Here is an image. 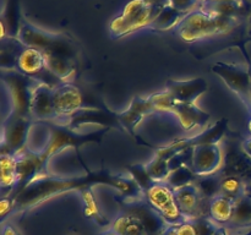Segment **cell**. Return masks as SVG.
Listing matches in <instances>:
<instances>
[{
  "label": "cell",
  "instance_id": "8fae6325",
  "mask_svg": "<svg viewBox=\"0 0 251 235\" xmlns=\"http://www.w3.org/2000/svg\"><path fill=\"white\" fill-rule=\"evenodd\" d=\"M53 95L59 120L73 118L76 113L88 109L80 88L73 82H64L54 87Z\"/></svg>",
  "mask_w": 251,
  "mask_h": 235
},
{
  "label": "cell",
  "instance_id": "cb8c5ba5",
  "mask_svg": "<svg viewBox=\"0 0 251 235\" xmlns=\"http://www.w3.org/2000/svg\"><path fill=\"white\" fill-rule=\"evenodd\" d=\"M195 173L193 169H190L186 165H179L176 169L171 171L168 179L166 183L171 186L173 190L181 188V186L189 185V184H194L193 181L195 180Z\"/></svg>",
  "mask_w": 251,
  "mask_h": 235
},
{
  "label": "cell",
  "instance_id": "f546056e",
  "mask_svg": "<svg viewBox=\"0 0 251 235\" xmlns=\"http://www.w3.org/2000/svg\"><path fill=\"white\" fill-rule=\"evenodd\" d=\"M242 148L243 151H244V153L247 154L249 158H251V137H249V139H247L244 142H243Z\"/></svg>",
  "mask_w": 251,
  "mask_h": 235
},
{
  "label": "cell",
  "instance_id": "4316f807",
  "mask_svg": "<svg viewBox=\"0 0 251 235\" xmlns=\"http://www.w3.org/2000/svg\"><path fill=\"white\" fill-rule=\"evenodd\" d=\"M199 228H200L199 225H195L186 220L181 224L171 225L166 230L164 235H200L201 233L199 232Z\"/></svg>",
  "mask_w": 251,
  "mask_h": 235
},
{
  "label": "cell",
  "instance_id": "9c48e42d",
  "mask_svg": "<svg viewBox=\"0 0 251 235\" xmlns=\"http://www.w3.org/2000/svg\"><path fill=\"white\" fill-rule=\"evenodd\" d=\"M227 122L228 121L226 119H221L220 121H217L215 125L198 134L196 136L190 137V139L179 140V141L159 149L156 154L171 162L174 157L189 148H194V147L200 146V144H218V142L222 140L223 135L227 130Z\"/></svg>",
  "mask_w": 251,
  "mask_h": 235
},
{
  "label": "cell",
  "instance_id": "7c38bea8",
  "mask_svg": "<svg viewBox=\"0 0 251 235\" xmlns=\"http://www.w3.org/2000/svg\"><path fill=\"white\" fill-rule=\"evenodd\" d=\"M223 153L218 144H200L194 147L191 169L196 176L212 175L222 166Z\"/></svg>",
  "mask_w": 251,
  "mask_h": 235
},
{
  "label": "cell",
  "instance_id": "d4e9b609",
  "mask_svg": "<svg viewBox=\"0 0 251 235\" xmlns=\"http://www.w3.org/2000/svg\"><path fill=\"white\" fill-rule=\"evenodd\" d=\"M195 185L200 190L203 197H215L216 195L221 193V178L215 175L200 176L195 181Z\"/></svg>",
  "mask_w": 251,
  "mask_h": 235
},
{
  "label": "cell",
  "instance_id": "277c9868",
  "mask_svg": "<svg viewBox=\"0 0 251 235\" xmlns=\"http://www.w3.org/2000/svg\"><path fill=\"white\" fill-rule=\"evenodd\" d=\"M149 98L154 110H164L174 114L178 118L181 127L186 131L202 129L210 122V114L203 112L194 103H185L176 99L168 91L164 90L162 92L154 93Z\"/></svg>",
  "mask_w": 251,
  "mask_h": 235
},
{
  "label": "cell",
  "instance_id": "d6a6232c",
  "mask_svg": "<svg viewBox=\"0 0 251 235\" xmlns=\"http://www.w3.org/2000/svg\"><path fill=\"white\" fill-rule=\"evenodd\" d=\"M249 54H250V58H251V43H250V46H249Z\"/></svg>",
  "mask_w": 251,
  "mask_h": 235
},
{
  "label": "cell",
  "instance_id": "4dcf8cb0",
  "mask_svg": "<svg viewBox=\"0 0 251 235\" xmlns=\"http://www.w3.org/2000/svg\"><path fill=\"white\" fill-rule=\"evenodd\" d=\"M2 235H19V234L15 232V229L11 227V225H6V227H4V229H2Z\"/></svg>",
  "mask_w": 251,
  "mask_h": 235
},
{
  "label": "cell",
  "instance_id": "836d02e7",
  "mask_svg": "<svg viewBox=\"0 0 251 235\" xmlns=\"http://www.w3.org/2000/svg\"><path fill=\"white\" fill-rule=\"evenodd\" d=\"M198 1H202V0H198Z\"/></svg>",
  "mask_w": 251,
  "mask_h": 235
},
{
  "label": "cell",
  "instance_id": "3957f363",
  "mask_svg": "<svg viewBox=\"0 0 251 235\" xmlns=\"http://www.w3.org/2000/svg\"><path fill=\"white\" fill-rule=\"evenodd\" d=\"M164 6L154 5L149 0H131L122 15L110 22V36L120 38L141 28H147Z\"/></svg>",
  "mask_w": 251,
  "mask_h": 235
},
{
  "label": "cell",
  "instance_id": "1f68e13d",
  "mask_svg": "<svg viewBox=\"0 0 251 235\" xmlns=\"http://www.w3.org/2000/svg\"><path fill=\"white\" fill-rule=\"evenodd\" d=\"M249 113H250V115H249V121H248V126H249V131L251 134V110H249Z\"/></svg>",
  "mask_w": 251,
  "mask_h": 235
},
{
  "label": "cell",
  "instance_id": "ffe728a7",
  "mask_svg": "<svg viewBox=\"0 0 251 235\" xmlns=\"http://www.w3.org/2000/svg\"><path fill=\"white\" fill-rule=\"evenodd\" d=\"M0 186L1 188H16L19 183L17 154H1L0 157Z\"/></svg>",
  "mask_w": 251,
  "mask_h": 235
},
{
  "label": "cell",
  "instance_id": "f1b7e54d",
  "mask_svg": "<svg viewBox=\"0 0 251 235\" xmlns=\"http://www.w3.org/2000/svg\"><path fill=\"white\" fill-rule=\"evenodd\" d=\"M11 206H12V198L4 196L1 202H0V212H1L2 217H5V214H6L7 211H10Z\"/></svg>",
  "mask_w": 251,
  "mask_h": 235
},
{
  "label": "cell",
  "instance_id": "2e32d148",
  "mask_svg": "<svg viewBox=\"0 0 251 235\" xmlns=\"http://www.w3.org/2000/svg\"><path fill=\"white\" fill-rule=\"evenodd\" d=\"M174 195H176V203H178L181 213L186 218L195 217L199 208H200L201 198L203 197L195 183L176 188Z\"/></svg>",
  "mask_w": 251,
  "mask_h": 235
},
{
  "label": "cell",
  "instance_id": "9a60e30c",
  "mask_svg": "<svg viewBox=\"0 0 251 235\" xmlns=\"http://www.w3.org/2000/svg\"><path fill=\"white\" fill-rule=\"evenodd\" d=\"M153 107L151 104L150 98H141V97H135L134 99L130 103L129 108L125 112L120 113L117 115V119L130 134H134L136 130L137 125L141 122V120L153 112Z\"/></svg>",
  "mask_w": 251,
  "mask_h": 235
},
{
  "label": "cell",
  "instance_id": "8992f818",
  "mask_svg": "<svg viewBox=\"0 0 251 235\" xmlns=\"http://www.w3.org/2000/svg\"><path fill=\"white\" fill-rule=\"evenodd\" d=\"M14 70L53 88L60 83H64L48 70L44 54L38 49L31 48V47L22 46L15 61Z\"/></svg>",
  "mask_w": 251,
  "mask_h": 235
},
{
  "label": "cell",
  "instance_id": "e575fe53",
  "mask_svg": "<svg viewBox=\"0 0 251 235\" xmlns=\"http://www.w3.org/2000/svg\"><path fill=\"white\" fill-rule=\"evenodd\" d=\"M249 1H251V0H249Z\"/></svg>",
  "mask_w": 251,
  "mask_h": 235
},
{
  "label": "cell",
  "instance_id": "30bf717a",
  "mask_svg": "<svg viewBox=\"0 0 251 235\" xmlns=\"http://www.w3.org/2000/svg\"><path fill=\"white\" fill-rule=\"evenodd\" d=\"M31 124V118L15 117L11 114L2 121L1 154H16L26 148Z\"/></svg>",
  "mask_w": 251,
  "mask_h": 235
},
{
  "label": "cell",
  "instance_id": "ba28073f",
  "mask_svg": "<svg viewBox=\"0 0 251 235\" xmlns=\"http://www.w3.org/2000/svg\"><path fill=\"white\" fill-rule=\"evenodd\" d=\"M213 73L220 76L232 92L243 100L251 110V75L244 66L229 63H216L212 66Z\"/></svg>",
  "mask_w": 251,
  "mask_h": 235
},
{
  "label": "cell",
  "instance_id": "603a6c76",
  "mask_svg": "<svg viewBox=\"0 0 251 235\" xmlns=\"http://www.w3.org/2000/svg\"><path fill=\"white\" fill-rule=\"evenodd\" d=\"M247 192V185L240 176L228 175L221 179V193L238 200Z\"/></svg>",
  "mask_w": 251,
  "mask_h": 235
},
{
  "label": "cell",
  "instance_id": "5bb4252c",
  "mask_svg": "<svg viewBox=\"0 0 251 235\" xmlns=\"http://www.w3.org/2000/svg\"><path fill=\"white\" fill-rule=\"evenodd\" d=\"M208 83L202 77L190 80H169L166 85L168 91L176 99L185 103H194L207 92Z\"/></svg>",
  "mask_w": 251,
  "mask_h": 235
},
{
  "label": "cell",
  "instance_id": "4fadbf2b",
  "mask_svg": "<svg viewBox=\"0 0 251 235\" xmlns=\"http://www.w3.org/2000/svg\"><path fill=\"white\" fill-rule=\"evenodd\" d=\"M31 118L39 121H56L58 113L54 104L53 87L44 83H38L32 92Z\"/></svg>",
  "mask_w": 251,
  "mask_h": 235
},
{
  "label": "cell",
  "instance_id": "83f0119b",
  "mask_svg": "<svg viewBox=\"0 0 251 235\" xmlns=\"http://www.w3.org/2000/svg\"><path fill=\"white\" fill-rule=\"evenodd\" d=\"M169 4L179 11L188 14V12L198 9L201 1H198V0H169Z\"/></svg>",
  "mask_w": 251,
  "mask_h": 235
},
{
  "label": "cell",
  "instance_id": "ac0fdd59",
  "mask_svg": "<svg viewBox=\"0 0 251 235\" xmlns=\"http://www.w3.org/2000/svg\"><path fill=\"white\" fill-rule=\"evenodd\" d=\"M235 205H237V200L225 195V193H218L210 201L211 215L213 219L220 223L228 222L232 218Z\"/></svg>",
  "mask_w": 251,
  "mask_h": 235
},
{
  "label": "cell",
  "instance_id": "d6986e66",
  "mask_svg": "<svg viewBox=\"0 0 251 235\" xmlns=\"http://www.w3.org/2000/svg\"><path fill=\"white\" fill-rule=\"evenodd\" d=\"M186 16L185 12H181L176 10V7L168 4L161 10L156 19L153 20L151 24L147 28L154 29V31H169V29H176V27L180 24L181 20Z\"/></svg>",
  "mask_w": 251,
  "mask_h": 235
},
{
  "label": "cell",
  "instance_id": "44dd1931",
  "mask_svg": "<svg viewBox=\"0 0 251 235\" xmlns=\"http://www.w3.org/2000/svg\"><path fill=\"white\" fill-rule=\"evenodd\" d=\"M114 235H145L146 227L141 219L134 215H122L112 225Z\"/></svg>",
  "mask_w": 251,
  "mask_h": 235
},
{
  "label": "cell",
  "instance_id": "6da1fadb",
  "mask_svg": "<svg viewBox=\"0 0 251 235\" xmlns=\"http://www.w3.org/2000/svg\"><path fill=\"white\" fill-rule=\"evenodd\" d=\"M240 24L239 17L212 15L200 7L188 12L176 27V32L183 41L195 42L227 33Z\"/></svg>",
  "mask_w": 251,
  "mask_h": 235
},
{
  "label": "cell",
  "instance_id": "5b68a950",
  "mask_svg": "<svg viewBox=\"0 0 251 235\" xmlns=\"http://www.w3.org/2000/svg\"><path fill=\"white\" fill-rule=\"evenodd\" d=\"M2 80L9 87L12 99V112L15 117L31 118V99L38 81L16 70H2ZM32 119V118H31Z\"/></svg>",
  "mask_w": 251,
  "mask_h": 235
},
{
  "label": "cell",
  "instance_id": "7402d4cb",
  "mask_svg": "<svg viewBox=\"0 0 251 235\" xmlns=\"http://www.w3.org/2000/svg\"><path fill=\"white\" fill-rule=\"evenodd\" d=\"M145 168H146L147 173L151 176L152 180L156 181V183L166 181L172 171L171 162L167 161L163 157L158 156V154H156V156L153 157V159H151V161L145 165Z\"/></svg>",
  "mask_w": 251,
  "mask_h": 235
},
{
  "label": "cell",
  "instance_id": "484cf974",
  "mask_svg": "<svg viewBox=\"0 0 251 235\" xmlns=\"http://www.w3.org/2000/svg\"><path fill=\"white\" fill-rule=\"evenodd\" d=\"M130 174H131V178L139 184L140 188H141L142 190H145V192H146L151 186H153L154 183H156V181L152 180L151 176L149 175L145 165H140V164L132 165L131 168H130Z\"/></svg>",
  "mask_w": 251,
  "mask_h": 235
},
{
  "label": "cell",
  "instance_id": "7a4b0ae2",
  "mask_svg": "<svg viewBox=\"0 0 251 235\" xmlns=\"http://www.w3.org/2000/svg\"><path fill=\"white\" fill-rule=\"evenodd\" d=\"M17 39L24 46L38 49L43 54H65L73 58H78V47L70 36L38 28L27 21H22Z\"/></svg>",
  "mask_w": 251,
  "mask_h": 235
},
{
  "label": "cell",
  "instance_id": "e0dca14e",
  "mask_svg": "<svg viewBox=\"0 0 251 235\" xmlns=\"http://www.w3.org/2000/svg\"><path fill=\"white\" fill-rule=\"evenodd\" d=\"M199 7L212 15L239 17L244 9V0H202Z\"/></svg>",
  "mask_w": 251,
  "mask_h": 235
},
{
  "label": "cell",
  "instance_id": "52a82bcc",
  "mask_svg": "<svg viewBox=\"0 0 251 235\" xmlns=\"http://www.w3.org/2000/svg\"><path fill=\"white\" fill-rule=\"evenodd\" d=\"M145 193L152 207L169 225H178L186 222V217L181 213L176 203L174 190L166 181L154 183V185L151 186Z\"/></svg>",
  "mask_w": 251,
  "mask_h": 235
}]
</instances>
